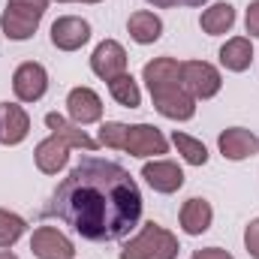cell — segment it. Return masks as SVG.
<instances>
[{
  "instance_id": "obj_1",
  "label": "cell",
  "mask_w": 259,
  "mask_h": 259,
  "mask_svg": "<svg viewBox=\"0 0 259 259\" xmlns=\"http://www.w3.org/2000/svg\"><path fill=\"white\" fill-rule=\"evenodd\" d=\"M46 211L88 241H118L142 220V193L124 166L81 157Z\"/></svg>"
},
{
  "instance_id": "obj_2",
  "label": "cell",
  "mask_w": 259,
  "mask_h": 259,
  "mask_svg": "<svg viewBox=\"0 0 259 259\" xmlns=\"http://www.w3.org/2000/svg\"><path fill=\"white\" fill-rule=\"evenodd\" d=\"M178 250L181 244L169 229L145 223L142 232L121 247V259H178Z\"/></svg>"
},
{
  "instance_id": "obj_3",
  "label": "cell",
  "mask_w": 259,
  "mask_h": 259,
  "mask_svg": "<svg viewBox=\"0 0 259 259\" xmlns=\"http://www.w3.org/2000/svg\"><path fill=\"white\" fill-rule=\"evenodd\" d=\"M181 84L193 100H211V97L220 94L223 78L205 61H187V64H181Z\"/></svg>"
},
{
  "instance_id": "obj_4",
  "label": "cell",
  "mask_w": 259,
  "mask_h": 259,
  "mask_svg": "<svg viewBox=\"0 0 259 259\" xmlns=\"http://www.w3.org/2000/svg\"><path fill=\"white\" fill-rule=\"evenodd\" d=\"M151 100H154V109L163 118H169V121H190L196 115V100L184 91V84H172V88L154 91Z\"/></svg>"
},
{
  "instance_id": "obj_5",
  "label": "cell",
  "mask_w": 259,
  "mask_h": 259,
  "mask_svg": "<svg viewBox=\"0 0 259 259\" xmlns=\"http://www.w3.org/2000/svg\"><path fill=\"white\" fill-rule=\"evenodd\" d=\"M12 91H15V97H18L21 103H36V100H42L46 91H49V72H46V66L36 64V61L21 64L15 69V75H12Z\"/></svg>"
},
{
  "instance_id": "obj_6",
  "label": "cell",
  "mask_w": 259,
  "mask_h": 259,
  "mask_svg": "<svg viewBox=\"0 0 259 259\" xmlns=\"http://www.w3.org/2000/svg\"><path fill=\"white\" fill-rule=\"evenodd\" d=\"M91 69L103 81H112V78L124 75L127 72V52H124V46L115 42V39H103L94 49V55H91Z\"/></svg>"
},
{
  "instance_id": "obj_7",
  "label": "cell",
  "mask_w": 259,
  "mask_h": 259,
  "mask_svg": "<svg viewBox=\"0 0 259 259\" xmlns=\"http://www.w3.org/2000/svg\"><path fill=\"white\" fill-rule=\"evenodd\" d=\"M30 250H33L36 259H72L75 256L72 241L66 238L61 229H55V226H39V229H33Z\"/></svg>"
},
{
  "instance_id": "obj_8",
  "label": "cell",
  "mask_w": 259,
  "mask_h": 259,
  "mask_svg": "<svg viewBox=\"0 0 259 259\" xmlns=\"http://www.w3.org/2000/svg\"><path fill=\"white\" fill-rule=\"evenodd\" d=\"M124 151H127L130 157H160V154L169 151V142H166V136L157 127H151V124H136V127H130V133H127Z\"/></svg>"
},
{
  "instance_id": "obj_9",
  "label": "cell",
  "mask_w": 259,
  "mask_h": 259,
  "mask_svg": "<svg viewBox=\"0 0 259 259\" xmlns=\"http://www.w3.org/2000/svg\"><path fill=\"white\" fill-rule=\"evenodd\" d=\"M142 178L148 181L151 190L157 193H178L184 187V172L178 163L172 160H154V163H145L142 166Z\"/></svg>"
},
{
  "instance_id": "obj_10",
  "label": "cell",
  "mask_w": 259,
  "mask_h": 259,
  "mask_svg": "<svg viewBox=\"0 0 259 259\" xmlns=\"http://www.w3.org/2000/svg\"><path fill=\"white\" fill-rule=\"evenodd\" d=\"M66 112H69L72 124H78V127L97 124L103 118V100L91 88H72L69 97H66Z\"/></svg>"
},
{
  "instance_id": "obj_11",
  "label": "cell",
  "mask_w": 259,
  "mask_h": 259,
  "mask_svg": "<svg viewBox=\"0 0 259 259\" xmlns=\"http://www.w3.org/2000/svg\"><path fill=\"white\" fill-rule=\"evenodd\" d=\"M91 39V24L78 15H64L52 24V42L61 52H75Z\"/></svg>"
},
{
  "instance_id": "obj_12",
  "label": "cell",
  "mask_w": 259,
  "mask_h": 259,
  "mask_svg": "<svg viewBox=\"0 0 259 259\" xmlns=\"http://www.w3.org/2000/svg\"><path fill=\"white\" fill-rule=\"evenodd\" d=\"M217 148L226 160H247V157L259 154V136H253L244 127H229L220 133Z\"/></svg>"
},
{
  "instance_id": "obj_13",
  "label": "cell",
  "mask_w": 259,
  "mask_h": 259,
  "mask_svg": "<svg viewBox=\"0 0 259 259\" xmlns=\"http://www.w3.org/2000/svg\"><path fill=\"white\" fill-rule=\"evenodd\" d=\"M30 133V118L18 103H0V142L21 145Z\"/></svg>"
},
{
  "instance_id": "obj_14",
  "label": "cell",
  "mask_w": 259,
  "mask_h": 259,
  "mask_svg": "<svg viewBox=\"0 0 259 259\" xmlns=\"http://www.w3.org/2000/svg\"><path fill=\"white\" fill-rule=\"evenodd\" d=\"M33 160H36V169L42 175H58L66 166V160H69V145L64 139H58V136H49V139H42L36 145Z\"/></svg>"
},
{
  "instance_id": "obj_15",
  "label": "cell",
  "mask_w": 259,
  "mask_h": 259,
  "mask_svg": "<svg viewBox=\"0 0 259 259\" xmlns=\"http://www.w3.org/2000/svg\"><path fill=\"white\" fill-rule=\"evenodd\" d=\"M142 78L148 84V91H163V88H172V84H181V64L175 58H157L151 64H145L142 69Z\"/></svg>"
},
{
  "instance_id": "obj_16",
  "label": "cell",
  "mask_w": 259,
  "mask_h": 259,
  "mask_svg": "<svg viewBox=\"0 0 259 259\" xmlns=\"http://www.w3.org/2000/svg\"><path fill=\"white\" fill-rule=\"evenodd\" d=\"M211 220H214V208H211L208 199L193 196V199L184 202V208H181V229H184L187 235H202V232H208Z\"/></svg>"
},
{
  "instance_id": "obj_17",
  "label": "cell",
  "mask_w": 259,
  "mask_h": 259,
  "mask_svg": "<svg viewBox=\"0 0 259 259\" xmlns=\"http://www.w3.org/2000/svg\"><path fill=\"white\" fill-rule=\"evenodd\" d=\"M46 127L52 130V136L64 139L69 148H84V151L100 148V142H97V139H91L84 130H78V124H69L66 118L58 115V112H49V115H46Z\"/></svg>"
},
{
  "instance_id": "obj_18",
  "label": "cell",
  "mask_w": 259,
  "mask_h": 259,
  "mask_svg": "<svg viewBox=\"0 0 259 259\" xmlns=\"http://www.w3.org/2000/svg\"><path fill=\"white\" fill-rule=\"evenodd\" d=\"M39 21H42L39 15L21 12V9H12V6H6L3 15H0V27H3V33H6L9 39H30V36L36 33Z\"/></svg>"
},
{
  "instance_id": "obj_19",
  "label": "cell",
  "mask_w": 259,
  "mask_h": 259,
  "mask_svg": "<svg viewBox=\"0 0 259 259\" xmlns=\"http://www.w3.org/2000/svg\"><path fill=\"white\" fill-rule=\"evenodd\" d=\"M127 30H130V36H133L139 46H151V42L160 39V33H163V21H160V15L139 9V12L130 15Z\"/></svg>"
},
{
  "instance_id": "obj_20",
  "label": "cell",
  "mask_w": 259,
  "mask_h": 259,
  "mask_svg": "<svg viewBox=\"0 0 259 259\" xmlns=\"http://www.w3.org/2000/svg\"><path fill=\"white\" fill-rule=\"evenodd\" d=\"M253 61V46L247 36H235L220 49V64L226 66L229 72H244Z\"/></svg>"
},
{
  "instance_id": "obj_21",
  "label": "cell",
  "mask_w": 259,
  "mask_h": 259,
  "mask_svg": "<svg viewBox=\"0 0 259 259\" xmlns=\"http://www.w3.org/2000/svg\"><path fill=\"white\" fill-rule=\"evenodd\" d=\"M199 24H202V30H205L208 36H220V33L232 30V24H235V9H232L229 3H214V6H208V9L202 12Z\"/></svg>"
},
{
  "instance_id": "obj_22",
  "label": "cell",
  "mask_w": 259,
  "mask_h": 259,
  "mask_svg": "<svg viewBox=\"0 0 259 259\" xmlns=\"http://www.w3.org/2000/svg\"><path fill=\"white\" fill-rule=\"evenodd\" d=\"M109 94H112V100H115L118 106H124V109H139V103H142L139 84H136V78H133L130 72H124V75H118V78L109 81Z\"/></svg>"
},
{
  "instance_id": "obj_23",
  "label": "cell",
  "mask_w": 259,
  "mask_h": 259,
  "mask_svg": "<svg viewBox=\"0 0 259 259\" xmlns=\"http://www.w3.org/2000/svg\"><path fill=\"white\" fill-rule=\"evenodd\" d=\"M172 142H175L178 154H181L190 166H205V163H208V148H205L199 139H193V136L175 130V133H172Z\"/></svg>"
},
{
  "instance_id": "obj_24",
  "label": "cell",
  "mask_w": 259,
  "mask_h": 259,
  "mask_svg": "<svg viewBox=\"0 0 259 259\" xmlns=\"http://www.w3.org/2000/svg\"><path fill=\"white\" fill-rule=\"evenodd\" d=\"M24 229H27L24 217H18V214L0 208V247H3V250H9V247L24 235Z\"/></svg>"
},
{
  "instance_id": "obj_25",
  "label": "cell",
  "mask_w": 259,
  "mask_h": 259,
  "mask_svg": "<svg viewBox=\"0 0 259 259\" xmlns=\"http://www.w3.org/2000/svg\"><path fill=\"white\" fill-rule=\"evenodd\" d=\"M127 133L130 127L127 124H121V121H106L103 127H100V145H106V148H115V151H124V145H127Z\"/></svg>"
},
{
  "instance_id": "obj_26",
  "label": "cell",
  "mask_w": 259,
  "mask_h": 259,
  "mask_svg": "<svg viewBox=\"0 0 259 259\" xmlns=\"http://www.w3.org/2000/svg\"><path fill=\"white\" fill-rule=\"evenodd\" d=\"M6 6H12V9H21V12H30V15H46V9H49V0H6Z\"/></svg>"
},
{
  "instance_id": "obj_27",
  "label": "cell",
  "mask_w": 259,
  "mask_h": 259,
  "mask_svg": "<svg viewBox=\"0 0 259 259\" xmlns=\"http://www.w3.org/2000/svg\"><path fill=\"white\" fill-rule=\"evenodd\" d=\"M244 247L253 259H259V217L250 220V226L244 229Z\"/></svg>"
},
{
  "instance_id": "obj_28",
  "label": "cell",
  "mask_w": 259,
  "mask_h": 259,
  "mask_svg": "<svg viewBox=\"0 0 259 259\" xmlns=\"http://www.w3.org/2000/svg\"><path fill=\"white\" fill-rule=\"evenodd\" d=\"M244 27L250 36H259V0L247 6V15H244Z\"/></svg>"
},
{
  "instance_id": "obj_29",
  "label": "cell",
  "mask_w": 259,
  "mask_h": 259,
  "mask_svg": "<svg viewBox=\"0 0 259 259\" xmlns=\"http://www.w3.org/2000/svg\"><path fill=\"white\" fill-rule=\"evenodd\" d=\"M157 9H178V6H202L205 0H148Z\"/></svg>"
},
{
  "instance_id": "obj_30",
  "label": "cell",
  "mask_w": 259,
  "mask_h": 259,
  "mask_svg": "<svg viewBox=\"0 0 259 259\" xmlns=\"http://www.w3.org/2000/svg\"><path fill=\"white\" fill-rule=\"evenodd\" d=\"M190 259H232V253L223 247H205V250H196Z\"/></svg>"
},
{
  "instance_id": "obj_31",
  "label": "cell",
  "mask_w": 259,
  "mask_h": 259,
  "mask_svg": "<svg viewBox=\"0 0 259 259\" xmlns=\"http://www.w3.org/2000/svg\"><path fill=\"white\" fill-rule=\"evenodd\" d=\"M0 259H18L12 250H0Z\"/></svg>"
},
{
  "instance_id": "obj_32",
  "label": "cell",
  "mask_w": 259,
  "mask_h": 259,
  "mask_svg": "<svg viewBox=\"0 0 259 259\" xmlns=\"http://www.w3.org/2000/svg\"><path fill=\"white\" fill-rule=\"evenodd\" d=\"M58 3H78V0H58ZM81 3H84V0H81Z\"/></svg>"
}]
</instances>
